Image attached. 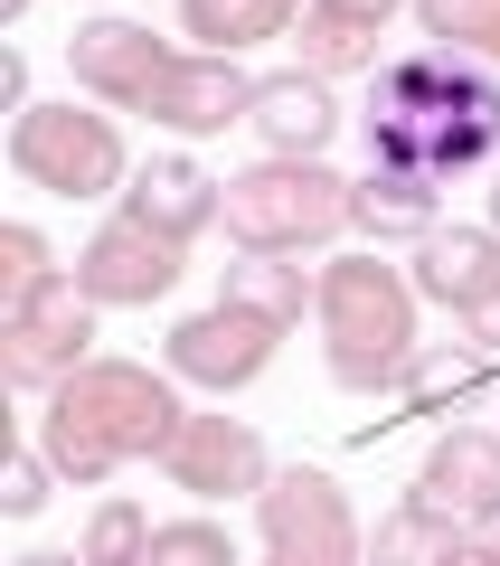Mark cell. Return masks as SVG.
Listing matches in <instances>:
<instances>
[{
    "instance_id": "1",
    "label": "cell",
    "mask_w": 500,
    "mask_h": 566,
    "mask_svg": "<svg viewBox=\"0 0 500 566\" xmlns=\"http://www.w3.org/2000/svg\"><path fill=\"white\" fill-rule=\"evenodd\" d=\"M360 142L368 170H416L435 189L500 161V66L462 57V48H397L368 76Z\"/></svg>"
},
{
    "instance_id": "2",
    "label": "cell",
    "mask_w": 500,
    "mask_h": 566,
    "mask_svg": "<svg viewBox=\"0 0 500 566\" xmlns=\"http://www.w3.org/2000/svg\"><path fill=\"white\" fill-rule=\"evenodd\" d=\"M180 378L170 368H142V359H85L58 397L39 406V453L58 463V482H114L123 463H160L180 444Z\"/></svg>"
},
{
    "instance_id": "3",
    "label": "cell",
    "mask_w": 500,
    "mask_h": 566,
    "mask_svg": "<svg viewBox=\"0 0 500 566\" xmlns=\"http://www.w3.org/2000/svg\"><path fill=\"white\" fill-rule=\"evenodd\" d=\"M416 274L406 264H387L378 245L368 255H331L321 264V359H331V378L350 387V397H406V378H416L425 340H416Z\"/></svg>"
},
{
    "instance_id": "4",
    "label": "cell",
    "mask_w": 500,
    "mask_h": 566,
    "mask_svg": "<svg viewBox=\"0 0 500 566\" xmlns=\"http://www.w3.org/2000/svg\"><path fill=\"white\" fill-rule=\"evenodd\" d=\"M350 189L331 161H256L227 180V245L237 255H321L350 237Z\"/></svg>"
},
{
    "instance_id": "5",
    "label": "cell",
    "mask_w": 500,
    "mask_h": 566,
    "mask_svg": "<svg viewBox=\"0 0 500 566\" xmlns=\"http://www.w3.org/2000/svg\"><path fill=\"white\" fill-rule=\"evenodd\" d=\"M10 170H20L29 189H48V199H123V180H133V151H123L114 114H95V104H29V114H10Z\"/></svg>"
},
{
    "instance_id": "6",
    "label": "cell",
    "mask_w": 500,
    "mask_h": 566,
    "mask_svg": "<svg viewBox=\"0 0 500 566\" xmlns=\"http://www.w3.org/2000/svg\"><path fill=\"white\" fill-rule=\"evenodd\" d=\"M85 359H104V349H95V303H85L76 274H48L39 293L0 303V378L20 397H58Z\"/></svg>"
},
{
    "instance_id": "7",
    "label": "cell",
    "mask_w": 500,
    "mask_h": 566,
    "mask_svg": "<svg viewBox=\"0 0 500 566\" xmlns=\"http://www.w3.org/2000/svg\"><path fill=\"white\" fill-rule=\"evenodd\" d=\"M256 528H264V557H360L368 566L350 491L331 482V472H312V463H283L274 482L256 491Z\"/></svg>"
},
{
    "instance_id": "8",
    "label": "cell",
    "mask_w": 500,
    "mask_h": 566,
    "mask_svg": "<svg viewBox=\"0 0 500 566\" xmlns=\"http://www.w3.org/2000/svg\"><path fill=\"white\" fill-rule=\"evenodd\" d=\"M180 274H189V245H170L160 227L123 218V208L76 245V283H85V303H95V312H152V303H170V283H180Z\"/></svg>"
},
{
    "instance_id": "9",
    "label": "cell",
    "mask_w": 500,
    "mask_h": 566,
    "mask_svg": "<svg viewBox=\"0 0 500 566\" xmlns=\"http://www.w3.org/2000/svg\"><path fill=\"white\" fill-rule=\"evenodd\" d=\"M170 57L180 48H160L142 20H123V10H104V20H76V39H66V76H76L85 104H104V114H152L160 76H170Z\"/></svg>"
},
{
    "instance_id": "10",
    "label": "cell",
    "mask_w": 500,
    "mask_h": 566,
    "mask_svg": "<svg viewBox=\"0 0 500 566\" xmlns=\"http://www.w3.org/2000/svg\"><path fill=\"white\" fill-rule=\"evenodd\" d=\"M274 322H256V312L237 303H208L189 312V322H170V340H160V368L180 387H208V397H237V387H256L264 368H274Z\"/></svg>"
},
{
    "instance_id": "11",
    "label": "cell",
    "mask_w": 500,
    "mask_h": 566,
    "mask_svg": "<svg viewBox=\"0 0 500 566\" xmlns=\"http://www.w3.org/2000/svg\"><path fill=\"white\" fill-rule=\"evenodd\" d=\"M160 472H170V491H189V501H256V491L274 482V453H264V434L246 416H189L180 444L160 453Z\"/></svg>"
},
{
    "instance_id": "12",
    "label": "cell",
    "mask_w": 500,
    "mask_h": 566,
    "mask_svg": "<svg viewBox=\"0 0 500 566\" xmlns=\"http://www.w3.org/2000/svg\"><path fill=\"white\" fill-rule=\"evenodd\" d=\"M406 501L444 510L454 528H500V434L491 424H444L435 453L416 463V491Z\"/></svg>"
},
{
    "instance_id": "13",
    "label": "cell",
    "mask_w": 500,
    "mask_h": 566,
    "mask_svg": "<svg viewBox=\"0 0 500 566\" xmlns=\"http://www.w3.org/2000/svg\"><path fill=\"white\" fill-rule=\"evenodd\" d=\"M341 95H331V76H312V66H274V76H256V114H246V133L264 142V161H321L331 142H341Z\"/></svg>"
},
{
    "instance_id": "14",
    "label": "cell",
    "mask_w": 500,
    "mask_h": 566,
    "mask_svg": "<svg viewBox=\"0 0 500 566\" xmlns=\"http://www.w3.org/2000/svg\"><path fill=\"white\" fill-rule=\"evenodd\" d=\"M123 218L160 227L170 245H199L208 227H227V180L199 170L189 151H152V161H133V180H123Z\"/></svg>"
},
{
    "instance_id": "15",
    "label": "cell",
    "mask_w": 500,
    "mask_h": 566,
    "mask_svg": "<svg viewBox=\"0 0 500 566\" xmlns=\"http://www.w3.org/2000/svg\"><path fill=\"white\" fill-rule=\"evenodd\" d=\"M246 114H256V76L237 57H208V48H180L170 76H160V95H152V123H170L180 142H208Z\"/></svg>"
},
{
    "instance_id": "16",
    "label": "cell",
    "mask_w": 500,
    "mask_h": 566,
    "mask_svg": "<svg viewBox=\"0 0 500 566\" xmlns=\"http://www.w3.org/2000/svg\"><path fill=\"white\" fill-rule=\"evenodd\" d=\"M416 293L435 312H454V322H481V312L500 303V227H435V237L416 245Z\"/></svg>"
},
{
    "instance_id": "17",
    "label": "cell",
    "mask_w": 500,
    "mask_h": 566,
    "mask_svg": "<svg viewBox=\"0 0 500 566\" xmlns=\"http://www.w3.org/2000/svg\"><path fill=\"white\" fill-rule=\"evenodd\" d=\"M350 227H360L368 245H425L444 227V189L416 180V170H368V180L350 189Z\"/></svg>"
},
{
    "instance_id": "18",
    "label": "cell",
    "mask_w": 500,
    "mask_h": 566,
    "mask_svg": "<svg viewBox=\"0 0 500 566\" xmlns=\"http://www.w3.org/2000/svg\"><path fill=\"white\" fill-rule=\"evenodd\" d=\"M218 303L256 312L274 331H302V312H321V274H302V255H237L218 274Z\"/></svg>"
},
{
    "instance_id": "19",
    "label": "cell",
    "mask_w": 500,
    "mask_h": 566,
    "mask_svg": "<svg viewBox=\"0 0 500 566\" xmlns=\"http://www.w3.org/2000/svg\"><path fill=\"white\" fill-rule=\"evenodd\" d=\"M180 29L208 57H246V48H264V39L293 29V0H180Z\"/></svg>"
},
{
    "instance_id": "20",
    "label": "cell",
    "mask_w": 500,
    "mask_h": 566,
    "mask_svg": "<svg viewBox=\"0 0 500 566\" xmlns=\"http://www.w3.org/2000/svg\"><path fill=\"white\" fill-rule=\"evenodd\" d=\"M454 538H462V528L444 520V510L397 501V510L378 520V538H368V566H444V557H454Z\"/></svg>"
},
{
    "instance_id": "21",
    "label": "cell",
    "mask_w": 500,
    "mask_h": 566,
    "mask_svg": "<svg viewBox=\"0 0 500 566\" xmlns=\"http://www.w3.org/2000/svg\"><path fill=\"white\" fill-rule=\"evenodd\" d=\"M425 48H462V57L500 66V0H416Z\"/></svg>"
},
{
    "instance_id": "22",
    "label": "cell",
    "mask_w": 500,
    "mask_h": 566,
    "mask_svg": "<svg viewBox=\"0 0 500 566\" xmlns=\"http://www.w3.org/2000/svg\"><path fill=\"white\" fill-rule=\"evenodd\" d=\"M481 349H425L416 359V378H406V406H416V416H444V406H472L481 397Z\"/></svg>"
},
{
    "instance_id": "23",
    "label": "cell",
    "mask_w": 500,
    "mask_h": 566,
    "mask_svg": "<svg viewBox=\"0 0 500 566\" xmlns=\"http://www.w3.org/2000/svg\"><path fill=\"white\" fill-rule=\"evenodd\" d=\"M152 528H160V520H152L142 501H95L76 557H85V566H142V557H152Z\"/></svg>"
},
{
    "instance_id": "24",
    "label": "cell",
    "mask_w": 500,
    "mask_h": 566,
    "mask_svg": "<svg viewBox=\"0 0 500 566\" xmlns=\"http://www.w3.org/2000/svg\"><path fill=\"white\" fill-rule=\"evenodd\" d=\"M302 66H312V76H350V66H368V76H378V29H350V20H321V10H302Z\"/></svg>"
},
{
    "instance_id": "25",
    "label": "cell",
    "mask_w": 500,
    "mask_h": 566,
    "mask_svg": "<svg viewBox=\"0 0 500 566\" xmlns=\"http://www.w3.org/2000/svg\"><path fill=\"white\" fill-rule=\"evenodd\" d=\"M142 566H237V538H227L208 510H189V520H160L152 528V557Z\"/></svg>"
},
{
    "instance_id": "26",
    "label": "cell",
    "mask_w": 500,
    "mask_h": 566,
    "mask_svg": "<svg viewBox=\"0 0 500 566\" xmlns=\"http://www.w3.org/2000/svg\"><path fill=\"white\" fill-rule=\"evenodd\" d=\"M48 274H58V264H48V237H39V227H20V218H10V227H0V303H20V293H39Z\"/></svg>"
},
{
    "instance_id": "27",
    "label": "cell",
    "mask_w": 500,
    "mask_h": 566,
    "mask_svg": "<svg viewBox=\"0 0 500 566\" xmlns=\"http://www.w3.org/2000/svg\"><path fill=\"white\" fill-rule=\"evenodd\" d=\"M48 482H58V463L20 444L10 463H0V510H10V520H39V510H48Z\"/></svg>"
},
{
    "instance_id": "28",
    "label": "cell",
    "mask_w": 500,
    "mask_h": 566,
    "mask_svg": "<svg viewBox=\"0 0 500 566\" xmlns=\"http://www.w3.org/2000/svg\"><path fill=\"white\" fill-rule=\"evenodd\" d=\"M302 10H321V20H350V29H387L397 10H416V0H302Z\"/></svg>"
},
{
    "instance_id": "29",
    "label": "cell",
    "mask_w": 500,
    "mask_h": 566,
    "mask_svg": "<svg viewBox=\"0 0 500 566\" xmlns=\"http://www.w3.org/2000/svg\"><path fill=\"white\" fill-rule=\"evenodd\" d=\"M444 566H500V528H462Z\"/></svg>"
},
{
    "instance_id": "30",
    "label": "cell",
    "mask_w": 500,
    "mask_h": 566,
    "mask_svg": "<svg viewBox=\"0 0 500 566\" xmlns=\"http://www.w3.org/2000/svg\"><path fill=\"white\" fill-rule=\"evenodd\" d=\"M0 104H10V114H29V57H20V48L0 57Z\"/></svg>"
},
{
    "instance_id": "31",
    "label": "cell",
    "mask_w": 500,
    "mask_h": 566,
    "mask_svg": "<svg viewBox=\"0 0 500 566\" xmlns=\"http://www.w3.org/2000/svg\"><path fill=\"white\" fill-rule=\"evenodd\" d=\"M462 331H472V349H481V359H500V303L481 312V322H462Z\"/></svg>"
},
{
    "instance_id": "32",
    "label": "cell",
    "mask_w": 500,
    "mask_h": 566,
    "mask_svg": "<svg viewBox=\"0 0 500 566\" xmlns=\"http://www.w3.org/2000/svg\"><path fill=\"white\" fill-rule=\"evenodd\" d=\"M20 566H85V557H66V547H29Z\"/></svg>"
},
{
    "instance_id": "33",
    "label": "cell",
    "mask_w": 500,
    "mask_h": 566,
    "mask_svg": "<svg viewBox=\"0 0 500 566\" xmlns=\"http://www.w3.org/2000/svg\"><path fill=\"white\" fill-rule=\"evenodd\" d=\"M264 566H360V557H264Z\"/></svg>"
},
{
    "instance_id": "34",
    "label": "cell",
    "mask_w": 500,
    "mask_h": 566,
    "mask_svg": "<svg viewBox=\"0 0 500 566\" xmlns=\"http://www.w3.org/2000/svg\"><path fill=\"white\" fill-rule=\"evenodd\" d=\"M29 10H39V0H0V20H29Z\"/></svg>"
},
{
    "instance_id": "35",
    "label": "cell",
    "mask_w": 500,
    "mask_h": 566,
    "mask_svg": "<svg viewBox=\"0 0 500 566\" xmlns=\"http://www.w3.org/2000/svg\"><path fill=\"white\" fill-rule=\"evenodd\" d=\"M491 227H500V170H491Z\"/></svg>"
}]
</instances>
